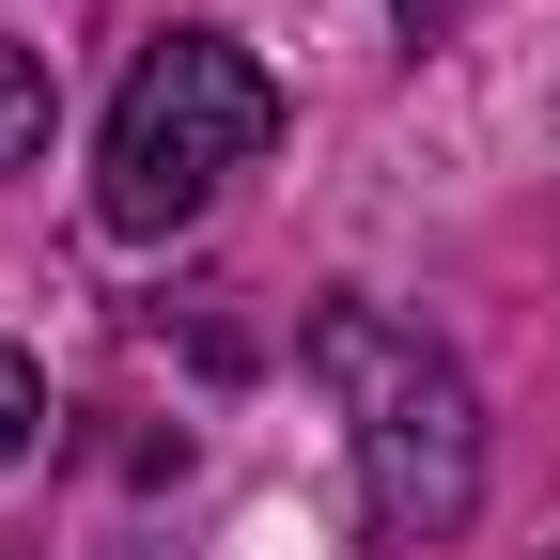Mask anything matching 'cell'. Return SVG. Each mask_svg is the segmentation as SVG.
<instances>
[{
	"mask_svg": "<svg viewBox=\"0 0 560 560\" xmlns=\"http://www.w3.org/2000/svg\"><path fill=\"white\" fill-rule=\"evenodd\" d=\"M47 125H62L47 47H32V32H0V172H32V156H47Z\"/></svg>",
	"mask_w": 560,
	"mask_h": 560,
	"instance_id": "cell-3",
	"label": "cell"
},
{
	"mask_svg": "<svg viewBox=\"0 0 560 560\" xmlns=\"http://www.w3.org/2000/svg\"><path fill=\"white\" fill-rule=\"evenodd\" d=\"M280 140V79L234 47V32H156L109 94V156H94V202L109 234H187L249 156Z\"/></svg>",
	"mask_w": 560,
	"mask_h": 560,
	"instance_id": "cell-2",
	"label": "cell"
},
{
	"mask_svg": "<svg viewBox=\"0 0 560 560\" xmlns=\"http://www.w3.org/2000/svg\"><path fill=\"white\" fill-rule=\"evenodd\" d=\"M32 436H47V374H32V359H16V342H0V467H16V452H32Z\"/></svg>",
	"mask_w": 560,
	"mask_h": 560,
	"instance_id": "cell-4",
	"label": "cell"
},
{
	"mask_svg": "<svg viewBox=\"0 0 560 560\" xmlns=\"http://www.w3.org/2000/svg\"><path fill=\"white\" fill-rule=\"evenodd\" d=\"M312 374L342 405V436H359V514L374 545H452L482 514V389L436 327H405L374 296H327L312 312Z\"/></svg>",
	"mask_w": 560,
	"mask_h": 560,
	"instance_id": "cell-1",
	"label": "cell"
}]
</instances>
